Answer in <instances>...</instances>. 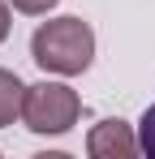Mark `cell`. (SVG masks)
Returning a JSON list of instances; mask_svg holds the SVG:
<instances>
[{
	"instance_id": "2",
	"label": "cell",
	"mask_w": 155,
	"mask_h": 159,
	"mask_svg": "<svg viewBox=\"0 0 155 159\" xmlns=\"http://www.w3.org/2000/svg\"><path fill=\"white\" fill-rule=\"evenodd\" d=\"M82 116V99H78L73 86L65 82H35L26 86V99H22V125L39 138H60L69 133Z\"/></svg>"
},
{
	"instance_id": "6",
	"label": "cell",
	"mask_w": 155,
	"mask_h": 159,
	"mask_svg": "<svg viewBox=\"0 0 155 159\" xmlns=\"http://www.w3.org/2000/svg\"><path fill=\"white\" fill-rule=\"evenodd\" d=\"M9 4H13L17 13H26V17H48L60 0H9Z\"/></svg>"
},
{
	"instance_id": "1",
	"label": "cell",
	"mask_w": 155,
	"mask_h": 159,
	"mask_svg": "<svg viewBox=\"0 0 155 159\" xmlns=\"http://www.w3.org/2000/svg\"><path fill=\"white\" fill-rule=\"evenodd\" d=\"M30 56L43 73L56 78H78L95 60V30L82 17H48L30 34Z\"/></svg>"
},
{
	"instance_id": "7",
	"label": "cell",
	"mask_w": 155,
	"mask_h": 159,
	"mask_svg": "<svg viewBox=\"0 0 155 159\" xmlns=\"http://www.w3.org/2000/svg\"><path fill=\"white\" fill-rule=\"evenodd\" d=\"M9 30H13V4H9V0H0V43L9 39Z\"/></svg>"
},
{
	"instance_id": "5",
	"label": "cell",
	"mask_w": 155,
	"mask_h": 159,
	"mask_svg": "<svg viewBox=\"0 0 155 159\" xmlns=\"http://www.w3.org/2000/svg\"><path fill=\"white\" fill-rule=\"evenodd\" d=\"M138 138H142V155L155 159V103L142 112V125H138Z\"/></svg>"
},
{
	"instance_id": "3",
	"label": "cell",
	"mask_w": 155,
	"mask_h": 159,
	"mask_svg": "<svg viewBox=\"0 0 155 159\" xmlns=\"http://www.w3.org/2000/svg\"><path fill=\"white\" fill-rule=\"evenodd\" d=\"M138 151H142V138L121 116H108V120H99L95 129L86 133V155L91 159H129Z\"/></svg>"
},
{
	"instance_id": "4",
	"label": "cell",
	"mask_w": 155,
	"mask_h": 159,
	"mask_svg": "<svg viewBox=\"0 0 155 159\" xmlns=\"http://www.w3.org/2000/svg\"><path fill=\"white\" fill-rule=\"evenodd\" d=\"M22 99H26V86L13 69H0V129L22 120Z\"/></svg>"
}]
</instances>
